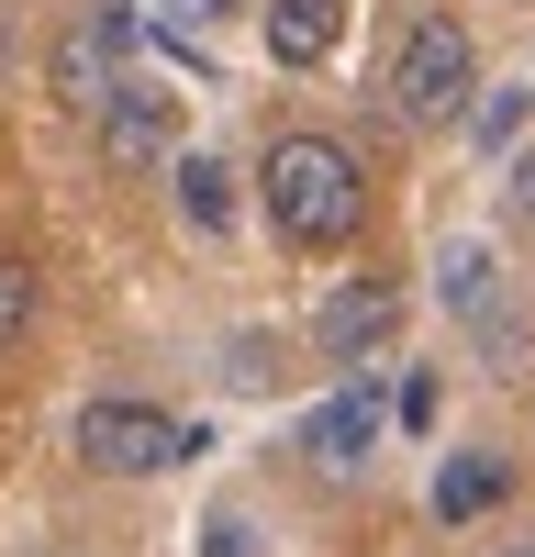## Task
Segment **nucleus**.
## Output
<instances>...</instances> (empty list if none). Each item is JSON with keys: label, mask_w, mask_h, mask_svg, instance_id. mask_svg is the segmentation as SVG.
I'll list each match as a JSON object with an SVG mask.
<instances>
[{"label": "nucleus", "mask_w": 535, "mask_h": 557, "mask_svg": "<svg viewBox=\"0 0 535 557\" xmlns=\"http://www.w3.org/2000/svg\"><path fill=\"white\" fill-rule=\"evenodd\" d=\"M257 212H268L279 246L335 257L357 223H369V178H357V157L335 146V134H279V146L257 157Z\"/></svg>", "instance_id": "nucleus-1"}, {"label": "nucleus", "mask_w": 535, "mask_h": 557, "mask_svg": "<svg viewBox=\"0 0 535 557\" xmlns=\"http://www.w3.org/2000/svg\"><path fill=\"white\" fill-rule=\"evenodd\" d=\"M469 101H480V45H469V23L413 12L401 45H390V112L424 123V134H446V123H469Z\"/></svg>", "instance_id": "nucleus-2"}, {"label": "nucleus", "mask_w": 535, "mask_h": 557, "mask_svg": "<svg viewBox=\"0 0 535 557\" xmlns=\"http://www.w3.org/2000/svg\"><path fill=\"white\" fill-rule=\"evenodd\" d=\"M134 57H146V12H134V0H78V12L57 23V45H45V101L89 123L101 89L134 78Z\"/></svg>", "instance_id": "nucleus-3"}, {"label": "nucleus", "mask_w": 535, "mask_h": 557, "mask_svg": "<svg viewBox=\"0 0 535 557\" xmlns=\"http://www.w3.org/2000/svg\"><path fill=\"white\" fill-rule=\"evenodd\" d=\"M78 457L101 480H167L178 457H201V424H178V412L134 401V391H101V401L78 412Z\"/></svg>", "instance_id": "nucleus-4"}, {"label": "nucleus", "mask_w": 535, "mask_h": 557, "mask_svg": "<svg viewBox=\"0 0 535 557\" xmlns=\"http://www.w3.org/2000/svg\"><path fill=\"white\" fill-rule=\"evenodd\" d=\"M89 134H101V168H167L178 157V101L157 78H112L101 112H89Z\"/></svg>", "instance_id": "nucleus-5"}, {"label": "nucleus", "mask_w": 535, "mask_h": 557, "mask_svg": "<svg viewBox=\"0 0 535 557\" xmlns=\"http://www.w3.org/2000/svg\"><path fill=\"white\" fill-rule=\"evenodd\" d=\"M380 435H390V401H380L369 380H346V391H324V401H312V424H301V457H312L324 480H357V469L380 457Z\"/></svg>", "instance_id": "nucleus-6"}, {"label": "nucleus", "mask_w": 535, "mask_h": 557, "mask_svg": "<svg viewBox=\"0 0 535 557\" xmlns=\"http://www.w3.org/2000/svg\"><path fill=\"white\" fill-rule=\"evenodd\" d=\"M390 335H401V290H380V278H346V290L312 312V357L324 368H369Z\"/></svg>", "instance_id": "nucleus-7"}, {"label": "nucleus", "mask_w": 535, "mask_h": 557, "mask_svg": "<svg viewBox=\"0 0 535 557\" xmlns=\"http://www.w3.org/2000/svg\"><path fill=\"white\" fill-rule=\"evenodd\" d=\"M257 34H268V57H279V67H324L335 45H346V0H268Z\"/></svg>", "instance_id": "nucleus-8"}, {"label": "nucleus", "mask_w": 535, "mask_h": 557, "mask_svg": "<svg viewBox=\"0 0 535 557\" xmlns=\"http://www.w3.org/2000/svg\"><path fill=\"white\" fill-rule=\"evenodd\" d=\"M502 491H513V469H502V457H490V446H458V457L435 469V513H446V524H480Z\"/></svg>", "instance_id": "nucleus-9"}, {"label": "nucleus", "mask_w": 535, "mask_h": 557, "mask_svg": "<svg viewBox=\"0 0 535 557\" xmlns=\"http://www.w3.org/2000/svg\"><path fill=\"white\" fill-rule=\"evenodd\" d=\"M167 201H178L190 235H223V223H235V168L223 157H167Z\"/></svg>", "instance_id": "nucleus-10"}, {"label": "nucleus", "mask_w": 535, "mask_h": 557, "mask_svg": "<svg viewBox=\"0 0 535 557\" xmlns=\"http://www.w3.org/2000/svg\"><path fill=\"white\" fill-rule=\"evenodd\" d=\"M435 301L490 335V301H502V268H490V246H446V257H435Z\"/></svg>", "instance_id": "nucleus-11"}, {"label": "nucleus", "mask_w": 535, "mask_h": 557, "mask_svg": "<svg viewBox=\"0 0 535 557\" xmlns=\"http://www.w3.org/2000/svg\"><path fill=\"white\" fill-rule=\"evenodd\" d=\"M524 101H535V89H480V101H469V134H480V146H513V134H524Z\"/></svg>", "instance_id": "nucleus-12"}, {"label": "nucleus", "mask_w": 535, "mask_h": 557, "mask_svg": "<svg viewBox=\"0 0 535 557\" xmlns=\"http://www.w3.org/2000/svg\"><path fill=\"white\" fill-rule=\"evenodd\" d=\"M23 323H34V257H12V246H0V346H12Z\"/></svg>", "instance_id": "nucleus-13"}, {"label": "nucleus", "mask_w": 535, "mask_h": 557, "mask_svg": "<svg viewBox=\"0 0 535 557\" xmlns=\"http://www.w3.org/2000/svg\"><path fill=\"white\" fill-rule=\"evenodd\" d=\"M201 557H268V546H257L246 513H212V524H201Z\"/></svg>", "instance_id": "nucleus-14"}, {"label": "nucleus", "mask_w": 535, "mask_h": 557, "mask_svg": "<svg viewBox=\"0 0 535 557\" xmlns=\"http://www.w3.org/2000/svg\"><path fill=\"white\" fill-rule=\"evenodd\" d=\"M502 212H513V223H524V235H535V146H524V157L502 168Z\"/></svg>", "instance_id": "nucleus-15"}, {"label": "nucleus", "mask_w": 535, "mask_h": 557, "mask_svg": "<svg viewBox=\"0 0 535 557\" xmlns=\"http://www.w3.org/2000/svg\"><path fill=\"white\" fill-rule=\"evenodd\" d=\"M223 12H246V0H167V23H178V34H212Z\"/></svg>", "instance_id": "nucleus-16"}, {"label": "nucleus", "mask_w": 535, "mask_h": 557, "mask_svg": "<svg viewBox=\"0 0 535 557\" xmlns=\"http://www.w3.org/2000/svg\"><path fill=\"white\" fill-rule=\"evenodd\" d=\"M502 557H535V546H502Z\"/></svg>", "instance_id": "nucleus-17"}]
</instances>
